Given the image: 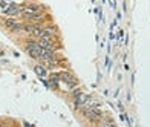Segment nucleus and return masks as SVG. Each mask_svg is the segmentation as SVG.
Returning a JSON list of instances; mask_svg holds the SVG:
<instances>
[{
    "mask_svg": "<svg viewBox=\"0 0 150 127\" xmlns=\"http://www.w3.org/2000/svg\"><path fill=\"white\" fill-rule=\"evenodd\" d=\"M25 51H26V54H28L32 60L40 61V60H42V54H43L45 48L40 46L37 38H28L25 42Z\"/></svg>",
    "mask_w": 150,
    "mask_h": 127,
    "instance_id": "obj_1",
    "label": "nucleus"
},
{
    "mask_svg": "<svg viewBox=\"0 0 150 127\" xmlns=\"http://www.w3.org/2000/svg\"><path fill=\"white\" fill-rule=\"evenodd\" d=\"M81 113H83V116L92 124H100V121L104 118V113L101 112L98 107H91V109L81 110Z\"/></svg>",
    "mask_w": 150,
    "mask_h": 127,
    "instance_id": "obj_2",
    "label": "nucleus"
},
{
    "mask_svg": "<svg viewBox=\"0 0 150 127\" xmlns=\"http://www.w3.org/2000/svg\"><path fill=\"white\" fill-rule=\"evenodd\" d=\"M3 26L8 31L17 34V32H22V29H23V22H20L17 17H6L3 20Z\"/></svg>",
    "mask_w": 150,
    "mask_h": 127,
    "instance_id": "obj_3",
    "label": "nucleus"
},
{
    "mask_svg": "<svg viewBox=\"0 0 150 127\" xmlns=\"http://www.w3.org/2000/svg\"><path fill=\"white\" fill-rule=\"evenodd\" d=\"M60 83H64L67 86V89H74L78 84V80L75 78V75L69 71H60Z\"/></svg>",
    "mask_w": 150,
    "mask_h": 127,
    "instance_id": "obj_4",
    "label": "nucleus"
},
{
    "mask_svg": "<svg viewBox=\"0 0 150 127\" xmlns=\"http://www.w3.org/2000/svg\"><path fill=\"white\" fill-rule=\"evenodd\" d=\"M20 9H22V16H32V14H37V12H42L43 11V6L38 5V3H25V5H20Z\"/></svg>",
    "mask_w": 150,
    "mask_h": 127,
    "instance_id": "obj_5",
    "label": "nucleus"
},
{
    "mask_svg": "<svg viewBox=\"0 0 150 127\" xmlns=\"http://www.w3.org/2000/svg\"><path fill=\"white\" fill-rule=\"evenodd\" d=\"M91 95H87V93L86 92H83V90H81L80 93H78V95H75L74 98H72V103H74V109L75 110H80L81 107H83V104L87 101V98H89Z\"/></svg>",
    "mask_w": 150,
    "mask_h": 127,
    "instance_id": "obj_6",
    "label": "nucleus"
},
{
    "mask_svg": "<svg viewBox=\"0 0 150 127\" xmlns=\"http://www.w3.org/2000/svg\"><path fill=\"white\" fill-rule=\"evenodd\" d=\"M3 12H5V14L8 16V17H17V16H22V9H20V5H17V3H9V5H8V8H6Z\"/></svg>",
    "mask_w": 150,
    "mask_h": 127,
    "instance_id": "obj_7",
    "label": "nucleus"
},
{
    "mask_svg": "<svg viewBox=\"0 0 150 127\" xmlns=\"http://www.w3.org/2000/svg\"><path fill=\"white\" fill-rule=\"evenodd\" d=\"M34 72H35L40 78H46L47 75H49V73H47V68L42 63H37L35 66H34Z\"/></svg>",
    "mask_w": 150,
    "mask_h": 127,
    "instance_id": "obj_8",
    "label": "nucleus"
},
{
    "mask_svg": "<svg viewBox=\"0 0 150 127\" xmlns=\"http://www.w3.org/2000/svg\"><path fill=\"white\" fill-rule=\"evenodd\" d=\"M43 28H45V31L51 32V34H54V35H57V34H58V26H57L55 23H52V22L43 23Z\"/></svg>",
    "mask_w": 150,
    "mask_h": 127,
    "instance_id": "obj_9",
    "label": "nucleus"
},
{
    "mask_svg": "<svg viewBox=\"0 0 150 127\" xmlns=\"http://www.w3.org/2000/svg\"><path fill=\"white\" fill-rule=\"evenodd\" d=\"M121 119H122V121H126V123L129 124V118H127V115H126V113H122V115H121Z\"/></svg>",
    "mask_w": 150,
    "mask_h": 127,
    "instance_id": "obj_10",
    "label": "nucleus"
}]
</instances>
